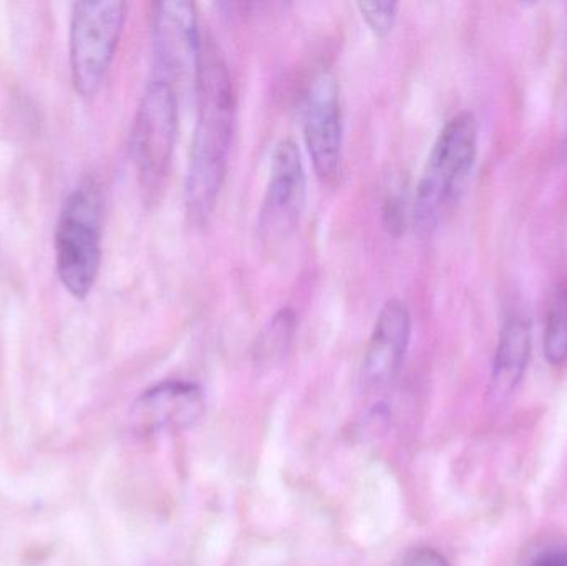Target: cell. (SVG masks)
<instances>
[{
  "label": "cell",
  "instance_id": "30bf717a",
  "mask_svg": "<svg viewBox=\"0 0 567 566\" xmlns=\"http://www.w3.org/2000/svg\"><path fill=\"white\" fill-rule=\"evenodd\" d=\"M205 412V395L192 382L168 381L148 389L133 405L132 421L140 432H179Z\"/></svg>",
  "mask_w": 567,
  "mask_h": 566
},
{
  "label": "cell",
  "instance_id": "6da1fadb",
  "mask_svg": "<svg viewBox=\"0 0 567 566\" xmlns=\"http://www.w3.org/2000/svg\"><path fill=\"white\" fill-rule=\"evenodd\" d=\"M196 96L198 119L189 153L186 208L193 222L205 223L215 212L225 183L236 122L231 75L213 43L202 49Z\"/></svg>",
  "mask_w": 567,
  "mask_h": 566
},
{
  "label": "cell",
  "instance_id": "4fadbf2b",
  "mask_svg": "<svg viewBox=\"0 0 567 566\" xmlns=\"http://www.w3.org/2000/svg\"><path fill=\"white\" fill-rule=\"evenodd\" d=\"M545 356L551 366L567 361V288L556 289L546 311Z\"/></svg>",
  "mask_w": 567,
  "mask_h": 566
},
{
  "label": "cell",
  "instance_id": "5bb4252c",
  "mask_svg": "<svg viewBox=\"0 0 567 566\" xmlns=\"http://www.w3.org/2000/svg\"><path fill=\"white\" fill-rule=\"evenodd\" d=\"M363 20L377 37H386L393 30L399 13V2L393 0H377V2L357 3Z\"/></svg>",
  "mask_w": 567,
  "mask_h": 566
},
{
  "label": "cell",
  "instance_id": "9a60e30c",
  "mask_svg": "<svg viewBox=\"0 0 567 566\" xmlns=\"http://www.w3.org/2000/svg\"><path fill=\"white\" fill-rule=\"evenodd\" d=\"M523 566H567V548H546V550L533 555Z\"/></svg>",
  "mask_w": 567,
  "mask_h": 566
},
{
  "label": "cell",
  "instance_id": "ba28073f",
  "mask_svg": "<svg viewBox=\"0 0 567 566\" xmlns=\"http://www.w3.org/2000/svg\"><path fill=\"white\" fill-rule=\"evenodd\" d=\"M303 138L317 175L336 178L342 165V113L339 82L330 70L317 73L307 90Z\"/></svg>",
  "mask_w": 567,
  "mask_h": 566
},
{
  "label": "cell",
  "instance_id": "7c38bea8",
  "mask_svg": "<svg viewBox=\"0 0 567 566\" xmlns=\"http://www.w3.org/2000/svg\"><path fill=\"white\" fill-rule=\"evenodd\" d=\"M297 329V316L290 308L276 312L259 332L255 344V361L258 366H272L281 361L292 344Z\"/></svg>",
  "mask_w": 567,
  "mask_h": 566
},
{
  "label": "cell",
  "instance_id": "9c48e42d",
  "mask_svg": "<svg viewBox=\"0 0 567 566\" xmlns=\"http://www.w3.org/2000/svg\"><path fill=\"white\" fill-rule=\"evenodd\" d=\"M410 335L409 308L400 299H390L377 318L363 356L362 381L367 389L382 391L395 381L409 349Z\"/></svg>",
  "mask_w": 567,
  "mask_h": 566
},
{
  "label": "cell",
  "instance_id": "277c9868",
  "mask_svg": "<svg viewBox=\"0 0 567 566\" xmlns=\"http://www.w3.org/2000/svg\"><path fill=\"white\" fill-rule=\"evenodd\" d=\"M122 0H86L73 10L70 60L76 92L92 96L102 85L125 23Z\"/></svg>",
  "mask_w": 567,
  "mask_h": 566
},
{
  "label": "cell",
  "instance_id": "7a4b0ae2",
  "mask_svg": "<svg viewBox=\"0 0 567 566\" xmlns=\"http://www.w3.org/2000/svg\"><path fill=\"white\" fill-rule=\"evenodd\" d=\"M478 153V122L472 112L449 120L433 143L415 196V225L430 233L465 192Z\"/></svg>",
  "mask_w": 567,
  "mask_h": 566
},
{
  "label": "cell",
  "instance_id": "8992f818",
  "mask_svg": "<svg viewBox=\"0 0 567 566\" xmlns=\"http://www.w3.org/2000/svg\"><path fill=\"white\" fill-rule=\"evenodd\" d=\"M178 133V93L150 79L136 112L132 133L133 158L138 169L140 183L148 192L162 186Z\"/></svg>",
  "mask_w": 567,
  "mask_h": 566
},
{
  "label": "cell",
  "instance_id": "8fae6325",
  "mask_svg": "<svg viewBox=\"0 0 567 566\" xmlns=\"http://www.w3.org/2000/svg\"><path fill=\"white\" fill-rule=\"evenodd\" d=\"M532 348L533 328L528 316L522 312L508 316L493 361L492 394L496 401H505L518 388L528 368Z\"/></svg>",
  "mask_w": 567,
  "mask_h": 566
},
{
  "label": "cell",
  "instance_id": "52a82bcc",
  "mask_svg": "<svg viewBox=\"0 0 567 566\" xmlns=\"http://www.w3.org/2000/svg\"><path fill=\"white\" fill-rule=\"evenodd\" d=\"M306 205V169L299 148L290 138L282 140L272 153L268 188L259 215V236L275 245L299 225Z\"/></svg>",
  "mask_w": 567,
  "mask_h": 566
},
{
  "label": "cell",
  "instance_id": "3957f363",
  "mask_svg": "<svg viewBox=\"0 0 567 566\" xmlns=\"http://www.w3.org/2000/svg\"><path fill=\"white\" fill-rule=\"evenodd\" d=\"M102 195L92 182L80 185L63 205L56 226V271L75 298L92 291L102 261Z\"/></svg>",
  "mask_w": 567,
  "mask_h": 566
},
{
  "label": "cell",
  "instance_id": "5b68a950",
  "mask_svg": "<svg viewBox=\"0 0 567 566\" xmlns=\"http://www.w3.org/2000/svg\"><path fill=\"white\" fill-rule=\"evenodd\" d=\"M202 42L195 6L186 0H163L153 13L152 79L176 93L192 85L196 90Z\"/></svg>",
  "mask_w": 567,
  "mask_h": 566
},
{
  "label": "cell",
  "instance_id": "2e32d148",
  "mask_svg": "<svg viewBox=\"0 0 567 566\" xmlns=\"http://www.w3.org/2000/svg\"><path fill=\"white\" fill-rule=\"evenodd\" d=\"M402 566H450L449 562L439 554V552L422 548L413 552Z\"/></svg>",
  "mask_w": 567,
  "mask_h": 566
}]
</instances>
